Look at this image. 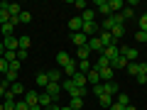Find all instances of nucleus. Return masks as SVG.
Masks as SVG:
<instances>
[{"label": "nucleus", "instance_id": "nucleus-1", "mask_svg": "<svg viewBox=\"0 0 147 110\" xmlns=\"http://www.w3.org/2000/svg\"><path fill=\"white\" fill-rule=\"evenodd\" d=\"M61 91H66L69 95H71V98H84L86 93H88V88H81V86H74V81L71 78H66L61 83Z\"/></svg>", "mask_w": 147, "mask_h": 110}, {"label": "nucleus", "instance_id": "nucleus-2", "mask_svg": "<svg viewBox=\"0 0 147 110\" xmlns=\"http://www.w3.org/2000/svg\"><path fill=\"white\" fill-rule=\"evenodd\" d=\"M96 37L100 39V44H103V47H118V39H115L113 34H110V32H105V30H100Z\"/></svg>", "mask_w": 147, "mask_h": 110}, {"label": "nucleus", "instance_id": "nucleus-3", "mask_svg": "<svg viewBox=\"0 0 147 110\" xmlns=\"http://www.w3.org/2000/svg\"><path fill=\"white\" fill-rule=\"evenodd\" d=\"M120 56L127 64H132V61H137V49L135 47H120Z\"/></svg>", "mask_w": 147, "mask_h": 110}, {"label": "nucleus", "instance_id": "nucleus-4", "mask_svg": "<svg viewBox=\"0 0 147 110\" xmlns=\"http://www.w3.org/2000/svg\"><path fill=\"white\" fill-rule=\"evenodd\" d=\"M3 44H5V49L7 52H17V49H20V37H3Z\"/></svg>", "mask_w": 147, "mask_h": 110}, {"label": "nucleus", "instance_id": "nucleus-5", "mask_svg": "<svg viewBox=\"0 0 147 110\" xmlns=\"http://www.w3.org/2000/svg\"><path fill=\"white\" fill-rule=\"evenodd\" d=\"M17 73H20V61L10 64V68H7V73H5V81H7V83H15V81H17Z\"/></svg>", "mask_w": 147, "mask_h": 110}, {"label": "nucleus", "instance_id": "nucleus-6", "mask_svg": "<svg viewBox=\"0 0 147 110\" xmlns=\"http://www.w3.org/2000/svg\"><path fill=\"white\" fill-rule=\"evenodd\" d=\"M17 25H20V22H17V17H12V20L7 22V25H3V27H0L3 37H12V34H15V27H17Z\"/></svg>", "mask_w": 147, "mask_h": 110}, {"label": "nucleus", "instance_id": "nucleus-7", "mask_svg": "<svg viewBox=\"0 0 147 110\" xmlns=\"http://www.w3.org/2000/svg\"><path fill=\"white\" fill-rule=\"evenodd\" d=\"M103 56L108 59L110 64H113L118 56H120V47H105V49H103Z\"/></svg>", "mask_w": 147, "mask_h": 110}, {"label": "nucleus", "instance_id": "nucleus-8", "mask_svg": "<svg viewBox=\"0 0 147 110\" xmlns=\"http://www.w3.org/2000/svg\"><path fill=\"white\" fill-rule=\"evenodd\" d=\"M0 7H3V10H7L10 12V17H17L22 12V7L17 5V3H0Z\"/></svg>", "mask_w": 147, "mask_h": 110}, {"label": "nucleus", "instance_id": "nucleus-9", "mask_svg": "<svg viewBox=\"0 0 147 110\" xmlns=\"http://www.w3.org/2000/svg\"><path fill=\"white\" fill-rule=\"evenodd\" d=\"M25 103L30 105V108L39 105V93H37V91H25Z\"/></svg>", "mask_w": 147, "mask_h": 110}, {"label": "nucleus", "instance_id": "nucleus-10", "mask_svg": "<svg viewBox=\"0 0 147 110\" xmlns=\"http://www.w3.org/2000/svg\"><path fill=\"white\" fill-rule=\"evenodd\" d=\"M86 47H88L91 49V52H98V54H103V44H100V39H98V37H91V39H88V42H86Z\"/></svg>", "mask_w": 147, "mask_h": 110}, {"label": "nucleus", "instance_id": "nucleus-11", "mask_svg": "<svg viewBox=\"0 0 147 110\" xmlns=\"http://www.w3.org/2000/svg\"><path fill=\"white\" fill-rule=\"evenodd\" d=\"M44 91H47V93L52 95V100H54V103H57V98L61 95V86H59V83H49V86H47Z\"/></svg>", "mask_w": 147, "mask_h": 110}, {"label": "nucleus", "instance_id": "nucleus-12", "mask_svg": "<svg viewBox=\"0 0 147 110\" xmlns=\"http://www.w3.org/2000/svg\"><path fill=\"white\" fill-rule=\"evenodd\" d=\"M71 42L76 44V47H86V42H88V37H86L84 32H74V34H71Z\"/></svg>", "mask_w": 147, "mask_h": 110}, {"label": "nucleus", "instance_id": "nucleus-13", "mask_svg": "<svg viewBox=\"0 0 147 110\" xmlns=\"http://www.w3.org/2000/svg\"><path fill=\"white\" fill-rule=\"evenodd\" d=\"M69 27H71V34L84 30V20H81V15H79V17H71V20H69Z\"/></svg>", "mask_w": 147, "mask_h": 110}, {"label": "nucleus", "instance_id": "nucleus-14", "mask_svg": "<svg viewBox=\"0 0 147 110\" xmlns=\"http://www.w3.org/2000/svg\"><path fill=\"white\" fill-rule=\"evenodd\" d=\"M15 103H17V100H15V95H12L10 91H7V93H5V98H3V108H5V110H15Z\"/></svg>", "mask_w": 147, "mask_h": 110}, {"label": "nucleus", "instance_id": "nucleus-15", "mask_svg": "<svg viewBox=\"0 0 147 110\" xmlns=\"http://www.w3.org/2000/svg\"><path fill=\"white\" fill-rule=\"evenodd\" d=\"M76 71H79V61H74V59H71V61L64 66V73H66L69 78H74V73H76Z\"/></svg>", "mask_w": 147, "mask_h": 110}, {"label": "nucleus", "instance_id": "nucleus-16", "mask_svg": "<svg viewBox=\"0 0 147 110\" xmlns=\"http://www.w3.org/2000/svg\"><path fill=\"white\" fill-rule=\"evenodd\" d=\"M96 7H98V12H103L105 17L113 15V12H110V7H108V0H96Z\"/></svg>", "mask_w": 147, "mask_h": 110}, {"label": "nucleus", "instance_id": "nucleus-17", "mask_svg": "<svg viewBox=\"0 0 147 110\" xmlns=\"http://www.w3.org/2000/svg\"><path fill=\"white\" fill-rule=\"evenodd\" d=\"M86 81H88V83H93V86H98V83H100V73L96 71V68H91V71L86 73Z\"/></svg>", "mask_w": 147, "mask_h": 110}, {"label": "nucleus", "instance_id": "nucleus-18", "mask_svg": "<svg viewBox=\"0 0 147 110\" xmlns=\"http://www.w3.org/2000/svg\"><path fill=\"white\" fill-rule=\"evenodd\" d=\"M74 86H81V88H86V83H88V81H86V73H79V71H76V73H74Z\"/></svg>", "mask_w": 147, "mask_h": 110}, {"label": "nucleus", "instance_id": "nucleus-19", "mask_svg": "<svg viewBox=\"0 0 147 110\" xmlns=\"http://www.w3.org/2000/svg\"><path fill=\"white\" fill-rule=\"evenodd\" d=\"M98 73H100V83H108V81H113V66L103 68V71H98Z\"/></svg>", "mask_w": 147, "mask_h": 110}, {"label": "nucleus", "instance_id": "nucleus-20", "mask_svg": "<svg viewBox=\"0 0 147 110\" xmlns=\"http://www.w3.org/2000/svg\"><path fill=\"white\" fill-rule=\"evenodd\" d=\"M47 78H49V83H59L61 81V71L59 68H52V71H47Z\"/></svg>", "mask_w": 147, "mask_h": 110}, {"label": "nucleus", "instance_id": "nucleus-21", "mask_svg": "<svg viewBox=\"0 0 147 110\" xmlns=\"http://www.w3.org/2000/svg\"><path fill=\"white\" fill-rule=\"evenodd\" d=\"M39 105H44V108H49V105H54L52 95H49L47 91H42V93H39Z\"/></svg>", "mask_w": 147, "mask_h": 110}, {"label": "nucleus", "instance_id": "nucleus-22", "mask_svg": "<svg viewBox=\"0 0 147 110\" xmlns=\"http://www.w3.org/2000/svg\"><path fill=\"white\" fill-rule=\"evenodd\" d=\"M108 66H110V61L103 56V54H100V56H98V61L93 64V68H96V71H103V68H108Z\"/></svg>", "mask_w": 147, "mask_h": 110}, {"label": "nucleus", "instance_id": "nucleus-23", "mask_svg": "<svg viewBox=\"0 0 147 110\" xmlns=\"http://www.w3.org/2000/svg\"><path fill=\"white\" fill-rule=\"evenodd\" d=\"M103 93H105V95H115V93H118V83H113V81L103 83Z\"/></svg>", "mask_w": 147, "mask_h": 110}, {"label": "nucleus", "instance_id": "nucleus-24", "mask_svg": "<svg viewBox=\"0 0 147 110\" xmlns=\"http://www.w3.org/2000/svg\"><path fill=\"white\" fill-rule=\"evenodd\" d=\"M76 56H79V61H88V56H91V49H88V47H79Z\"/></svg>", "mask_w": 147, "mask_h": 110}, {"label": "nucleus", "instance_id": "nucleus-25", "mask_svg": "<svg viewBox=\"0 0 147 110\" xmlns=\"http://www.w3.org/2000/svg\"><path fill=\"white\" fill-rule=\"evenodd\" d=\"M69 61H71V56H69L66 52H59L57 54V66H66Z\"/></svg>", "mask_w": 147, "mask_h": 110}, {"label": "nucleus", "instance_id": "nucleus-26", "mask_svg": "<svg viewBox=\"0 0 147 110\" xmlns=\"http://www.w3.org/2000/svg\"><path fill=\"white\" fill-rule=\"evenodd\" d=\"M10 93H12V95H25V86L15 81V83H10Z\"/></svg>", "mask_w": 147, "mask_h": 110}, {"label": "nucleus", "instance_id": "nucleus-27", "mask_svg": "<svg viewBox=\"0 0 147 110\" xmlns=\"http://www.w3.org/2000/svg\"><path fill=\"white\" fill-rule=\"evenodd\" d=\"M37 86H39V88H47V86H49L47 71H44V73H37Z\"/></svg>", "mask_w": 147, "mask_h": 110}, {"label": "nucleus", "instance_id": "nucleus-28", "mask_svg": "<svg viewBox=\"0 0 147 110\" xmlns=\"http://www.w3.org/2000/svg\"><path fill=\"white\" fill-rule=\"evenodd\" d=\"M98 103L103 105V108H110V105H113V95H105V93L98 95Z\"/></svg>", "mask_w": 147, "mask_h": 110}, {"label": "nucleus", "instance_id": "nucleus-29", "mask_svg": "<svg viewBox=\"0 0 147 110\" xmlns=\"http://www.w3.org/2000/svg\"><path fill=\"white\" fill-rule=\"evenodd\" d=\"M93 17H96V12L91 10V7H88V10H84V12H81V20H84V22H96Z\"/></svg>", "mask_w": 147, "mask_h": 110}, {"label": "nucleus", "instance_id": "nucleus-30", "mask_svg": "<svg viewBox=\"0 0 147 110\" xmlns=\"http://www.w3.org/2000/svg\"><path fill=\"white\" fill-rule=\"evenodd\" d=\"M110 66H113V71H115V68H127V61H125V59H123V56H118L115 61L110 64Z\"/></svg>", "mask_w": 147, "mask_h": 110}, {"label": "nucleus", "instance_id": "nucleus-31", "mask_svg": "<svg viewBox=\"0 0 147 110\" xmlns=\"http://www.w3.org/2000/svg\"><path fill=\"white\" fill-rule=\"evenodd\" d=\"M12 20V17H10V12H7V10H3V7H0V27H3V25H7V22H10Z\"/></svg>", "mask_w": 147, "mask_h": 110}, {"label": "nucleus", "instance_id": "nucleus-32", "mask_svg": "<svg viewBox=\"0 0 147 110\" xmlns=\"http://www.w3.org/2000/svg\"><path fill=\"white\" fill-rule=\"evenodd\" d=\"M91 68H93V64H91V61H79V73H88Z\"/></svg>", "mask_w": 147, "mask_h": 110}, {"label": "nucleus", "instance_id": "nucleus-33", "mask_svg": "<svg viewBox=\"0 0 147 110\" xmlns=\"http://www.w3.org/2000/svg\"><path fill=\"white\" fill-rule=\"evenodd\" d=\"M30 20H32V15H30V12H25V10H22L20 15H17V22H20V25H27Z\"/></svg>", "mask_w": 147, "mask_h": 110}, {"label": "nucleus", "instance_id": "nucleus-34", "mask_svg": "<svg viewBox=\"0 0 147 110\" xmlns=\"http://www.w3.org/2000/svg\"><path fill=\"white\" fill-rule=\"evenodd\" d=\"M30 44H32V39H30L27 34H22V37H20V49H25V52H27V47H30Z\"/></svg>", "mask_w": 147, "mask_h": 110}, {"label": "nucleus", "instance_id": "nucleus-35", "mask_svg": "<svg viewBox=\"0 0 147 110\" xmlns=\"http://www.w3.org/2000/svg\"><path fill=\"white\" fill-rule=\"evenodd\" d=\"M71 108L74 110H81V108H84V98H71Z\"/></svg>", "mask_w": 147, "mask_h": 110}, {"label": "nucleus", "instance_id": "nucleus-36", "mask_svg": "<svg viewBox=\"0 0 147 110\" xmlns=\"http://www.w3.org/2000/svg\"><path fill=\"white\" fill-rule=\"evenodd\" d=\"M115 103H120V105H130V98H127L125 93H118V100Z\"/></svg>", "mask_w": 147, "mask_h": 110}, {"label": "nucleus", "instance_id": "nucleus-37", "mask_svg": "<svg viewBox=\"0 0 147 110\" xmlns=\"http://www.w3.org/2000/svg\"><path fill=\"white\" fill-rule=\"evenodd\" d=\"M74 7H76V10H88V5H86V0H76V3H74Z\"/></svg>", "mask_w": 147, "mask_h": 110}, {"label": "nucleus", "instance_id": "nucleus-38", "mask_svg": "<svg viewBox=\"0 0 147 110\" xmlns=\"http://www.w3.org/2000/svg\"><path fill=\"white\" fill-rule=\"evenodd\" d=\"M120 15H123V20H130V17H132V5H127L125 10L120 12Z\"/></svg>", "mask_w": 147, "mask_h": 110}, {"label": "nucleus", "instance_id": "nucleus-39", "mask_svg": "<svg viewBox=\"0 0 147 110\" xmlns=\"http://www.w3.org/2000/svg\"><path fill=\"white\" fill-rule=\"evenodd\" d=\"M140 32H147V12L140 17Z\"/></svg>", "mask_w": 147, "mask_h": 110}, {"label": "nucleus", "instance_id": "nucleus-40", "mask_svg": "<svg viewBox=\"0 0 147 110\" xmlns=\"http://www.w3.org/2000/svg\"><path fill=\"white\" fill-rule=\"evenodd\" d=\"M7 68H10V64H7L3 56H0V73H7Z\"/></svg>", "mask_w": 147, "mask_h": 110}, {"label": "nucleus", "instance_id": "nucleus-41", "mask_svg": "<svg viewBox=\"0 0 147 110\" xmlns=\"http://www.w3.org/2000/svg\"><path fill=\"white\" fill-rule=\"evenodd\" d=\"M135 39H137V42H147V32H140V30H137V32H135Z\"/></svg>", "mask_w": 147, "mask_h": 110}, {"label": "nucleus", "instance_id": "nucleus-42", "mask_svg": "<svg viewBox=\"0 0 147 110\" xmlns=\"http://www.w3.org/2000/svg\"><path fill=\"white\" fill-rule=\"evenodd\" d=\"M15 110H30V105H27L25 100H17V103H15Z\"/></svg>", "mask_w": 147, "mask_h": 110}, {"label": "nucleus", "instance_id": "nucleus-43", "mask_svg": "<svg viewBox=\"0 0 147 110\" xmlns=\"http://www.w3.org/2000/svg\"><path fill=\"white\" fill-rule=\"evenodd\" d=\"M93 95H96V98H98V95H103V83L93 86Z\"/></svg>", "mask_w": 147, "mask_h": 110}, {"label": "nucleus", "instance_id": "nucleus-44", "mask_svg": "<svg viewBox=\"0 0 147 110\" xmlns=\"http://www.w3.org/2000/svg\"><path fill=\"white\" fill-rule=\"evenodd\" d=\"M25 59H27V52L25 49H17V61H25Z\"/></svg>", "mask_w": 147, "mask_h": 110}, {"label": "nucleus", "instance_id": "nucleus-45", "mask_svg": "<svg viewBox=\"0 0 147 110\" xmlns=\"http://www.w3.org/2000/svg\"><path fill=\"white\" fill-rule=\"evenodd\" d=\"M137 83H147V73H140V76H135Z\"/></svg>", "mask_w": 147, "mask_h": 110}, {"label": "nucleus", "instance_id": "nucleus-46", "mask_svg": "<svg viewBox=\"0 0 147 110\" xmlns=\"http://www.w3.org/2000/svg\"><path fill=\"white\" fill-rule=\"evenodd\" d=\"M108 110H125V105H120V103H113Z\"/></svg>", "mask_w": 147, "mask_h": 110}, {"label": "nucleus", "instance_id": "nucleus-47", "mask_svg": "<svg viewBox=\"0 0 147 110\" xmlns=\"http://www.w3.org/2000/svg\"><path fill=\"white\" fill-rule=\"evenodd\" d=\"M44 110H61V108H59V105L54 103V105H49V108H44Z\"/></svg>", "mask_w": 147, "mask_h": 110}, {"label": "nucleus", "instance_id": "nucleus-48", "mask_svg": "<svg viewBox=\"0 0 147 110\" xmlns=\"http://www.w3.org/2000/svg\"><path fill=\"white\" fill-rule=\"evenodd\" d=\"M3 54H5V44L0 42V56H3Z\"/></svg>", "mask_w": 147, "mask_h": 110}, {"label": "nucleus", "instance_id": "nucleus-49", "mask_svg": "<svg viewBox=\"0 0 147 110\" xmlns=\"http://www.w3.org/2000/svg\"><path fill=\"white\" fill-rule=\"evenodd\" d=\"M125 110H137V108H135V105H125Z\"/></svg>", "mask_w": 147, "mask_h": 110}, {"label": "nucleus", "instance_id": "nucleus-50", "mask_svg": "<svg viewBox=\"0 0 147 110\" xmlns=\"http://www.w3.org/2000/svg\"><path fill=\"white\" fill-rule=\"evenodd\" d=\"M61 110H74V108H71V105H66V108H61Z\"/></svg>", "mask_w": 147, "mask_h": 110}, {"label": "nucleus", "instance_id": "nucleus-51", "mask_svg": "<svg viewBox=\"0 0 147 110\" xmlns=\"http://www.w3.org/2000/svg\"><path fill=\"white\" fill-rule=\"evenodd\" d=\"M0 110H5V108H3V103H0Z\"/></svg>", "mask_w": 147, "mask_h": 110}, {"label": "nucleus", "instance_id": "nucleus-52", "mask_svg": "<svg viewBox=\"0 0 147 110\" xmlns=\"http://www.w3.org/2000/svg\"><path fill=\"white\" fill-rule=\"evenodd\" d=\"M0 83H3V78H0Z\"/></svg>", "mask_w": 147, "mask_h": 110}]
</instances>
